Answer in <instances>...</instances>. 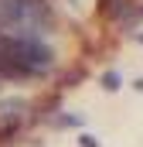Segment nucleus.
I'll use <instances>...</instances> for the list:
<instances>
[{
  "instance_id": "1",
  "label": "nucleus",
  "mask_w": 143,
  "mask_h": 147,
  "mask_svg": "<svg viewBox=\"0 0 143 147\" xmlns=\"http://www.w3.org/2000/svg\"><path fill=\"white\" fill-rule=\"evenodd\" d=\"M99 14L106 21H123L130 14V0H99Z\"/></svg>"
},
{
  "instance_id": "2",
  "label": "nucleus",
  "mask_w": 143,
  "mask_h": 147,
  "mask_svg": "<svg viewBox=\"0 0 143 147\" xmlns=\"http://www.w3.org/2000/svg\"><path fill=\"white\" fill-rule=\"evenodd\" d=\"M102 86H106L109 92H116V89H119V75H116V72H106V75H102Z\"/></svg>"
},
{
  "instance_id": "3",
  "label": "nucleus",
  "mask_w": 143,
  "mask_h": 147,
  "mask_svg": "<svg viewBox=\"0 0 143 147\" xmlns=\"http://www.w3.org/2000/svg\"><path fill=\"white\" fill-rule=\"evenodd\" d=\"M78 140H82V147H99V140H96V137H89V134H85V137H78Z\"/></svg>"
}]
</instances>
